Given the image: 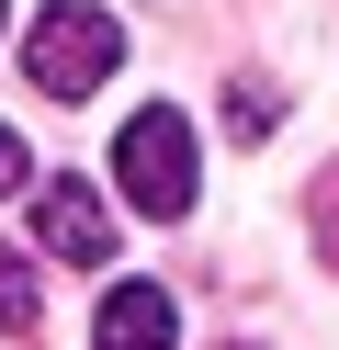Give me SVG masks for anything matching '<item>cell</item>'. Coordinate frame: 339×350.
Here are the masks:
<instances>
[{"instance_id": "2", "label": "cell", "mask_w": 339, "mask_h": 350, "mask_svg": "<svg viewBox=\"0 0 339 350\" xmlns=\"http://www.w3.org/2000/svg\"><path fill=\"white\" fill-rule=\"evenodd\" d=\"M192 181H203L192 170V124H181L170 102H147V113L113 136V192H125L147 226H181V215H192Z\"/></svg>"}, {"instance_id": "3", "label": "cell", "mask_w": 339, "mask_h": 350, "mask_svg": "<svg viewBox=\"0 0 339 350\" xmlns=\"http://www.w3.org/2000/svg\"><path fill=\"white\" fill-rule=\"evenodd\" d=\"M34 260H68V271L113 260V215H102V192H90V181L45 170V192H34Z\"/></svg>"}, {"instance_id": "4", "label": "cell", "mask_w": 339, "mask_h": 350, "mask_svg": "<svg viewBox=\"0 0 339 350\" xmlns=\"http://www.w3.org/2000/svg\"><path fill=\"white\" fill-rule=\"evenodd\" d=\"M90 350H181V305L158 282H113L102 317H90Z\"/></svg>"}, {"instance_id": "5", "label": "cell", "mask_w": 339, "mask_h": 350, "mask_svg": "<svg viewBox=\"0 0 339 350\" xmlns=\"http://www.w3.org/2000/svg\"><path fill=\"white\" fill-rule=\"evenodd\" d=\"M34 317H45V271L23 249H0V327H34Z\"/></svg>"}, {"instance_id": "1", "label": "cell", "mask_w": 339, "mask_h": 350, "mask_svg": "<svg viewBox=\"0 0 339 350\" xmlns=\"http://www.w3.org/2000/svg\"><path fill=\"white\" fill-rule=\"evenodd\" d=\"M113 57H125V23H113L102 0H45L34 34H23V68H34V91H57V102H90L113 79Z\"/></svg>"}, {"instance_id": "6", "label": "cell", "mask_w": 339, "mask_h": 350, "mask_svg": "<svg viewBox=\"0 0 339 350\" xmlns=\"http://www.w3.org/2000/svg\"><path fill=\"white\" fill-rule=\"evenodd\" d=\"M23 170H34V159H23V136L0 124V192H23Z\"/></svg>"}]
</instances>
